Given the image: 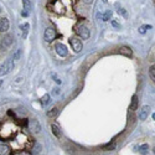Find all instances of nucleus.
Instances as JSON below:
<instances>
[{
	"instance_id": "obj_1",
	"label": "nucleus",
	"mask_w": 155,
	"mask_h": 155,
	"mask_svg": "<svg viewBox=\"0 0 155 155\" xmlns=\"http://www.w3.org/2000/svg\"><path fill=\"white\" fill-rule=\"evenodd\" d=\"M14 70V61L13 60H6V61H4V63L0 66V76H6L9 75L11 71Z\"/></svg>"
},
{
	"instance_id": "obj_2",
	"label": "nucleus",
	"mask_w": 155,
	"mask_h": 155,
	"mask_svg": "<svg viewBox=\"0 0 155 155\" xmlns=\"http://www.w3.org/2000/svg\"><path fill=\"white\" fill-rule=\"evenodd\" d=\"M29 129L31 130L32 133L35 134H39L41 132V124L40 122L37 121L36 118H31L30 119V122H29Z\"/></svg>"
},
{
	"instance_id": "obj_3",
	"label": "nucleus",
	"mask_w": 155,
	"mask_h": 155,
	"mask_svg": "<svg viewBox=\"0 0 155 155\" xmlns=\"http://www.w3.org/2000/svg\"><path fill=\"white\" fill-rule=\"evenodd\" d=\"M77 35H78L80 37H82L83 40H87L88 37H89V35H91V32H89V30H88V27L87 26H85V25H78L77 26Z\"/></svg>"
},
{
	"instance_id": "obj_4",
	"label": "nucleus",
	"mask_w": 155,
	"mask_h": 155,
	"mask_svg": "<svg viewBox=\"0 0 155 155\" xmlns=\"http://www.w3.org/2000/svg\"><path fill=\"white\" fill-rule=\"evenodd\" d=\"M44 37H45V40L47 41V42H51V41L55 40V37H56V30H55V27H52V26L47 27L45 30Z\"/></svg>"
},
{
	"instance_id": "obj_5",
	"label": "nucleus",
	"mask_w": 155,
	"mask_h": 155,
	"mask_svg": "<svg viewBox=\"0 0 155 155\" xmlns=\"http://www.w3.org/2000/svg\"><path fill=\"white\" fill-rule=\"evenodd\" d=\"M70 44L71 46H72V49L75 52H81L82 50V41L78 39V37H72V39H70Z\"/></svg>"
},
{
	"instance_id": "obj_6",
	"label": "nucleus",
	"mask_w": 155,
	"mask_h": 155,
	"mask_svg": "<svg viewBox=\"0 0 155 155\" xmlns=\"http://www.w3.org/2000/svg\"><path fill=\"white\" fill-rule=\"evenodd\" d=\"M13 35H5L4 39L1 40V44H0V47H4L3 51H6V49H9V47L13 45Z\"/></svg>"
},
{
	"instance_id": "obj_7",
	"label": "nucleus",
	"mask_w": 155,
	"mask_h": 155,
	"mask_svg": "<svg viewBox=\"0 0 155 155\" xmlns=\"http://www.w3.org/2000/svg\"><path fill=\"white\" fill-rule=\"evenodd\" d=\"M55 49H56V52H57V55H58V56H61V57H66V56L68 55V50H67V47L65 46L63 44H56Z\"/></svg>"
},
{
	"instance_id": "obj_8",
	"label": "nucleus",
	"mask_w": 155,
	"mask_h": 155,
	"mask_svg": "<svg viewBox=\"0 0 155 155\" xmlns=\"http://www.w3.org/2000/svg\"><path fill=\"white\" fill-rule=\"evenodd\" d=\"M149 113H150V107H149V105H144L140 109L138 117H139L140 121H145V119L148 118V116H149Z\"/></svg>"
},
{
	"instance_id": "obj_9",
	"label": "nucleus",
	"mask_w": 155,
	"mask_h": 155,
	"mask_svg": "<svg viewBox=\"0 0 155 155\" xmlns=\"http://www.w3.org/2000/svg\"><path fill=\"white\" fill-rule=\"evenodd\" d=\"M9 26H10V22L6 17L0 19V32H6L9 30Z\"/></svg>"
},
{
	"instance_id": "obj_10",
	"label": "nucleus",
	"mask_w": 155,
	"mask_h": 155,
	"mask_svg": "<svg viewBox=\"0 0 155 155\" xmlns=\"http://www.w3.org/2000/svg\"><path fill=\"white\" fill-rule=\"evenodd\" d=\"M121 53L123 56H127V57H132L133 56V51L130 50L128 46H122L121 47Z\"/></svg>"
},
{
	"instance_id": "obj_11",
	"label": "nucleus",
	"mask_w": 155,
	"mask_h": 155,
	"mask_svg": "<svg viewBox=\"0 0 155 155\" xmlns=\"http://www.w3.org/2000/svg\"><path fill=\"white\" fill-rule=\"evenodd\" d=\"M51 132L56 138H60V136H61V130H60L57 124H51Z\"/></svg>"
},
{
	"instance_id": "obj_12",
	"label": "nucleus",
	"mask_w": 155,
	"mask_h": 155,
	"mask_svg": "<svg viewBox=\"0 0 155 155\" xmlns=\"http://www.w3.org/2000/svg\"><path fill=\"white\" fill-rule=\"evenodd\" d=\"M138 105H139L138 96H133V98H132V104H130V109H132V111L138 109Z\"/></svg>"
},
{
	"instance_id": "obj_13",
	"label": "nucleus",
	"mask_w": 155,
	"mask_h": 155,
	"mask_svg": "<svg viewBox=\"0 0 155 155\" xmlns=\"http://www.w3.org/2000/svg\"><path fill=\"white\" fill-rule=\"evenodd\" d=\"M29 29H30V25H29V24L27 22H25V24H24V25H21V30H22V37L24 39H25L26 36H27V32H29Z\"/></svg>"
},
{
	"instance_id": "obj_14",
	"label": "nucleus",
	"mask_w": 155,
	"mask_h": 155,
	"mask_svg": "<svg viewBox=\"0 0 155 155\" xmlns=\"http://www.w3.org/2000/svg\"><path fill=\"white\" fill-rule=\"evenodd\" d=\"M57 114H58V108H57V107H55V108H52V109H50L49 112H47V116H49L50 118L56 117Z\"/></svg>"
},
{
	"instance_id": "obj_15",
	"label": "nucleus",
	"mask_w": 155,
	"mask_h": 155,
	"mask_svg": "<svg viewBox=\"0 0 155 155\" xmlns=\"http://www.w3.org/2000/svg\"><path fill=\"white\" fill-rule=\"evenodd\" d=\"M9 151V146L6 144H0V155H5Z\"/></svg>"
},
{
	"instance_id": "obj_16",
	"label": "nucleus",
	"mask_w": 155,
	"mask_h": 155,
	"mask_svg": "<svg viewBox=\"0 0 155 155\" xmlns=\"http://www.w3.org/2000/svg\"><path fill=\"white\" fill-rule=\"evenodd\" d=\"M22 5H24V10H26V11L31 10V3H30V0H22Z\"/></svg>"
},
{
	"instance_id": "obj_17",
	"label": "nucleus",
	"mask_w": 155,
	"mask_h": 155,
	"mask_svg": "<svg viewBox=\"0 0 155 155\" xmlns=\"http://www.w3.org/2000/svg\"><path fill=\"white\" fill-rule=\"evenodd\" d=\"M149 77H150V80L154 82L155 81V66L153 65V66L149 68Z\"/></svg>"
},
{
	"instance_id": "obj_18",
	"label": "nucleus",
	"mask_w": 155,
	"mask_h": 155,
	"mask_svg": "<svg viewBox=\"0 0 155 155\" xmlns=\"http://www.w3.org/2000/svg\"><path fill=\"white\" fill-rule=\"evenodd\" d=\"M111 15H112V11H111V10H108L105 14H103V15H98V17H102L103 21H107V20H109Z\"/></svg>"
},
{
	"instance_id": "obj_19",
	"label": "nucleus",
	"mask_w": 155,
	"mask_h": 155,
	"mask_svg": "<svg viewBox=\"0 0 155 155\" xmlns=\"http://www.w3.org/2000/svg\"><path fill=\"white\" fill-rule=\"evenodd\" d=\"M49 102H50V94H45L41 98V103H42V105H46V104H49Z\"/></svg>"
},
{
	"instance_id": "obj_20",
	"label": "nucleus",
	"mask_w": 155,
	"mask_h": 155,
	"mask_svg": "<svg viewBox=\"0 0 155 155\" xmlns=\"http://www.w3.org/2000/svg\"><path fill=\"white\" fill-rule=\"evenodd\" d=\"M148 149H149V145H148V144L140 145V146H139V151H140L141 154H144V155H145V154L148 153Z\"/></svg>"
},
{
	"instance_id": "obj_21",
	"label": "nucleus",
	"mask_w": 155,
	"mask_h": 155,
	"mask_svg": "<svg viewBox=\"0 0 155 155\" xmlns=\"http://www.w3.org/2000/svg\"><path fill=\"white\" fill-rule=\"evenodd\" d=\"M114 148H116V144H114V143H111V144H107V145L103 146L104 150H113Z\"/></svg>"
},
{
	"instance_id": "obj_22",
	"label": "nucleus",
	"mask_w": 155,
	"mask_h": 155,
	"mask_svg": "<svg viewBox=\"0 0 155 155\" xmlns=\"http://www.w3.org/2000/svg\"><path fill=\"white\" fill-rule=\"evenodd\" d=\"M40 151H41V145L39 144V143H36V144H35V146H34L32 153H34V154H39Z\"/></svg>"
},
{
	"instance_id": "obj_23",
	"label": "nucleus",
	"mask_w": 155,
	"mask_h": 155,
	"mask_svg": "<svg viewBox=\"0 0 155 155\" xmlns=\"http://www.w3.org/2000/svg\"><path fill=\"white\" fill-rule=\"evenodd\" d=\"M146 29H151V26H149V25L140 26V27H139V32H140V34H145V32H146Z\"/></svg>"
},
{
	"instance_id": "obj_24",
	"label": "nucleus",
	"mask_w": 155,
	"mask_h": 155,
	"mask_svg": "<svg viewBox=\"0 0 155 155\" xmlns=\"http://www.w3.org/2000/svg\"><path fill=\"white\" fill-rule=\"evenodd\" d=\"M82 1L85 3V4H87V5H89V4H92V3H93V0H82Z\"/></svg>"
},
{
	"instance_id": "obj_25",
	"label": "nucleus",
	"mask_w": 155,
	"mask_h": 155,
	"mask_svg": "<svg viewBox=\"0 0 155 155\" xmlns=\"http://www.w3.org/2000/svg\"><path fill=\"white\" fill-rule=\"evenodd\" d=\"M21 15H22V16H25V17H26V16H29V11H26V10H22Z\"/></svg>"
},
{
	"instance_id": "obj_26",
	"label": "nucleus",
	"mask_w": 155,
	"mask_h": 155,
	"mask_svg": "<svg viewBox=\"0 0 155 155\" xmlns=\"http://www.w3.org/2000/svg\"><path fill=\"white\" fill-rule=\"evenodd\" d=\"M112 25H113V26H116V27H119V24H118L117 21H112Z\"/></svg>"
},
{
	"instance_id": "obj_27",
	"label": "nucleus",
	"mask_w": 155,
	"mask_h": 155,
	"mask_svg": "<svg viewBox=\"0 0 155 155\" xmlns=\"http://www.w3.org/2000/svg\"><path fill=\"white\" fill-rule=\"evenodd\" d=\"M1 85H3V81H1V80H0V87H1Z\"/></svg>"
},
{
	"instance_id": "obj_28",
	"label": "nucleus",
	"mask_w": 155,
	"mask_h": 155,
	"mask_svg": "<svg viewBox=\"0 0 155 155\" xmlns=\"http://www.w3.org/2000/svg\"><path fill=\"white\" fill-rule=\"evenodd\" d=\"M0 13H1V8H0Z\"/></svg>"
}]
</instances>
